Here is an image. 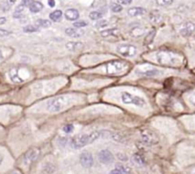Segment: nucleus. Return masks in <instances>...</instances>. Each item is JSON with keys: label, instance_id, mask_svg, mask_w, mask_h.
<instances>
[{"label": "nucleus", "instance_id": "79ce46f5", "mask_svg": "<svg viewBox=\"0 0 195 174\" xmlns=\"http://www.w3.org/2000/svg\"><path fill=\"white\" fill-rule=\"evenodd\" d=\"M7 21L6 18H0V25H3V24H5Z\"/></svg>", "mask_w": 195, "mask_h": 174}, {"label": "nucleus", "instance_id": "5701e85b", "mask_svg": "<svg viewBox=\"0 0 195 174\" xmlns=\"http://www.w3.org/2000/svg\"><path fill=\"white\" fill-rule=\"evenodd\" d=\"M150 20L155 23H158L162 20V15L158 12H153V13L150 14Z\"/></svg>", "mask_w": 195, "mask_h": 174}, {"label": "nucleus", "instance_id": "6ab92c4d", "mask_svg": "<svg viewBox=\"0 0 195 174\" xmlns=\"http://www.w3.org/2000/svg\"><path fill=\"white\" fill-rule=\"evenodd\" d=\"M49 17H50V19L52 20V21L58 22L62 18V12L60 10H56V11L53 12V13H51Z\"/></svg>", "mask_w": 195, "mask_h": 174}, {"label": "nucleus", "instance_id": "473e14b6", "mask_svg": "<svg viewBox=\"0 0 195 174\" xmlns=\"http://www.w3.org/2000/svg\"><path fill=\"white\" fill-rule=\"evenodd\" d=\"M112 137L116 141H124L123 137H121L120 134H118V133H114V134H112Z\"/></svg>", "mask_w": 195, "mask_h": 174}, {"label": "nucleus", "instance_id": "f3484780", "mask_svg": "<svg viewBox=\"0 0 195 174\" xmlns=\"http://www.w3.org/2000/svg\"><path fill=\"white\" fill-rule=\"evenodd\" d=\"M9 77L11 79L12 82L16 83V84H19V83H22L23 82V79L20 77L19 74H18V70L16 68H13L9 71Z\"/></svg>", "mask_w": 195, "mask_h": 174}, {"label": "nucleus", "instance_id": "c03bdc74", "mask_svg": "<svg viewBox=\"0 0 195 174\" xmlns=\"http://www.w3.org/2000/svg\"><path fill=\"white\" fill-rule=\"evenodd\" d=\"M8 174H21L20 172H18V171H16V170H13V171H11V172H9Z\"/></svg>", "mask_w": 195, "mask_h": 174}, {"label": "nucleus", "instance_id": "423d86ee", "mask_svg": "<svg viewBox=\"0 0 195 174\" xmlns=\"http://www.w3.org/2000/svg\"><path fill=\"white\" fill-rule=\"evenodd\" d=\"M136 73L142 76H145V77H154V76L159 74V69L149 66H142L139 67V68L136 70Z\"/></svg>", "mask_w": 195, "mask_h": 174}, {"label": "nucleus", "instance_id": "a19ab883", "mask_svg": "<svg viewBox=\"0 0 195 174\" xmlns=\"http://www.w3.org/2000/svg\"><path fill=\"white\" fill-rule=\"evenodd\" d=\"M15 1L16 0H7V5L9 7H11L12 5H14V4L15 3Z\"/></svg>", "mask_w": 195, "mask_h": 174}, {"label": "nucleus", "instance_id": "9b49d317", "mask_svg": "<svg viewBox=\"0 0 195 174\" xmlns=\"http://www.w3.org/2000/svg\"><path fill=\"white\" fill-rule=\"evenodd\" d=\"M141 135H142V139H143V140L144 141L145 143L155 144V143H158V140H157L156 136L154 135V133H152L151 131L144 130V131H142Z\"/></svg>", "mask_w": 195, "mask_h": 174}, {"label": "nucleus", "instance_id": "ea45409f", "mask_svg": "<svg viewBox=\"0 0 195 174\" xmlns=\"http://www.w3.org/2000/svg\"><path fill=\"white\" fill-rule=\"evenodd\" d=\"M48 4H49V6L53 8L56 6V1L55 0H48Z\"/></svg>", "mask_w": 195, "mask_h": 174}, {"label": "nucleus", "instance_id": "c85d7f7f", "mask_svg": "<svg viewBox=\"0 0 195 174\" xmlns=\"http://www.w3.org/2000/svg\"><path fill=\"white\" fill-rule=\"evenodd\" d=\"M73 25H74L75 28H78V29H80V28L86 27V26H87V22H86V21H84V20H80V21H75Z\"/></svg>", "mask_w": 195, "mask_h": 174}, {"label": "nucleus", "instance_id": "aec40b11", "mask_svg": "<svg viewBox=\"0 0 195 174\" xmlns=\"http://www.w3.org/2000/svg\"><path fill=\"white\" fill-rule=\"evenodd\" d=\"M119 34V30L118 29H107V30H103L100 32L101 37L103 38H108L111 37V36H116Z\"/></svg>", "mask_w": 195, "mask_h": 174}, {"label": "nucleus", "instance_id": "9d476101", "mask_svg": "<svg viewBox=\"0 0 195 174\" xmlns=\"http://www.w3.org/2000/svg\"><path fill=\"white\" fill-rule=\"evenodd\" d=\"M39 155H40V151L38 148H32L24 155V162L26 164H31L35 160H38Z\"/></svg>", "mask_w": 195, "mask_h": 174}, {"label": "nucleus", "instance_id": "e433bc0d", "mask_svg": "<svg viewBox=\"0 0 195 174\" xmlns=\"http://www.w3.org/2000/svg\"><path fill=\"white\" fill-rule=\"evenodd\" d=\"M34 2V0H22V3L25 7H30L31 4Z\"/></svg>", "mask_w": 195, "mask_h": 174}, {"label": "nucleus", "instance_id": "4468645a", "mask_svg": "<svg viewBox=\"0 0 195 174\" xmlns=\"http://www.w3.org/2000/svg\"><path fill=\"white\" fill-rule=\"evenodd\" d=\"M65 47H66L69 51L76 52V51H79V50L82 49L83 43L80 42H69L66 43Z\"/></svg>", "mask_w": 195, "mask_h": 174}, {"label": "nucleus", "instance_id": "c9c22d12", "mask_svg": "<svg viewBox=\"0 0 195 174\" xmlns=\"http://www.w3.org/2000/svg\"><path fill=\"white\" fill-rule=\"evenodd\" d=\"M24 8H25V6L23 5V4H20V5H18L17 7L15 8V11L14 12H17V13H22Z\"/></svg>", "mask_w": 195, "mask_h": 174}, {"label": "nucleus", "instance_id": "b1692460", "mask_svg": "<svg viewBox=\"0 0 195 174\" xmlns=\"http://www.w3.org/2000/svg\"><path fill=\"white\" fill-rule=\"evenodd\" d=\"M133 161H134V163L137 164L138 165H144V158L139 154H134L133 155Z\"/></svg>", "mask_w": 195, "mask_h": 174}, {"label": "nucleus", "instance_id": "f704fd0d", "mask_svg": "<svg viewBox=\"0 0 195 174\" xmlns=\"http://www.w3.org/2000/svg\"><path fill=\"white\" fill-rule=\"evenodd\" d=\"M117 2L120 5H129V4L132 3V0H117Z\"/></svg>", "mask_w": 195, "mask_h": 174}, {"label": "nucleus", "instance_id": "412c9836", "mask_svg": "<svg viewBox=\"0 0 195 174\" xmlns=\"http://www.w3.org/2000/svg\"><path fill=\"white\" fill-rule=\"evenodd\" d=\"M155 35H156V30L155 29H153L152 31H150L149 33L147 34V36L145 37V39H144V44H149V43H151L152 42H153V39H154V37H155Z\"/></svg>", "mask_w": 195, "mask_h": 174}, {"label": "nucleus", "instance_id": "6e6552de", "mask_svg": "<svg viewBox=\"0 0 195 174\" xmlns=\"http://www.w3.org/2000/svg\"><path fill=\"white\" fill-rule=\"evenodd\" d=\"M79 162L81 165L85 168H90L94 164V158H93L92 154L89 152H82L79 157Z\"/></svg>", "mask_w": 195, "mask_h": 174}, {"label": "nucleus", "instance_id": "20e7f679", "mask_svg": "<svg viewBox=\"0 0 195 174\" xmlns=\"http://www.w3.org/2000/svg\"><path fill=\"white\" fill-rule=\"evenodd\" d=\"M126 67V63L123 61H112L105 64V72L109 74L120 73Z\"/></svg>", "mask_w": 195, "mask_h": 174}, {"label": "nucleus", "instance_id": "f03ea898", "mask_svg": "<svg viewBox=\"0 0 195 174\" xmlns=\"http://www.w3.org/2000/svg\"><path fill=\"white\" fill-rule=\"evenodd\" d=\"M121 99L124 104L135 105L137 107H144L145 105V100L141 96H135L128 91H124L121 95Z\"/></svg>", "mask_w": 195, "mask_h": 174}, {"label": "nucleus", "instance_id": "49530a36", "mask_svg": "<svg viewBox=\"0 0 195 174\" xmlns=\"http://www.w3.org/2000/svg\"><path fill=\"white\" fill-rule=\"evenodd\" d=\"M193 174H195V172H194V173H193Z\"/></svg>", "mask_w": 195, "mask_h": 174}, {"label": "nucleus", "instance_id": "a211bd4d", "mask_svg": "<svg viewBox=\"0 0 195 174\" xmlns=\"http://www.w3.org/2000/svg\"><path fill=\"white\" fill-rule=\"evenodd\" d=\"M30 11L32 12V13H38V12H40L42 9H43V4L41 2L39 1H34L32 2L30 7H29Z\"/></svg>", "mask_w": 195, "mask_h": 174}, {"label": "nucleus", "instance_id": "0eeeda50", "mask_svg": "<svg viewBox=\"0 0 195 174\" xmlns=\"http://www.w3.org/2000/svg\"><path fill=\"white\" fill-rule=\"evenodd\" d=\"M157 61L162 64H173L174 57L169 52L161 51L157 54Z\"/></svg>", "mask_w": 195, "mask_h": 174}, {"label": "nucleus", "instance_id": "dca6fc26", "mask_svg": "<svg viewBox=\"0 0 195 174\" xmlns=\"http://www.w3.org/2000/svg\"><path fill=\"white\" fill-rule=\"evenodd\" d=\"M146 13L145 9H144V8L142 7H132L130 8V9H128L127 11V14L130 15V17H139V15H143Z\"/></svg>", "mask_w": 195, "mask_h": 174}, {"label": "nucleus", "instance_id": "393cba45", "mask_svg": "<svg viewBox=\"0 0 195 174\" xmlns=\"http://www.w3.org/2000/svg\"><path fill=\"white\" fill-rule=\"evenodd\" d=\"M38 26H35V25H27L23 28V31L25 33H35V32L38 31Z\"/></svg>", "mask_w": 195, "mask_h": 174}, {"label": "nucleus", "instance_id": "2f4dec72", "mask_svg": "<svg viewBox=\"0 0 195 174\" xmlns=\"http://www.w3.org/2000/svg\"><path fill=\"white\" fill-rule=\"evenodd\" d=\"M62 130L64 133H67V134H69V133L73 132V130H74V126L71 124H68V125H65V126L62 128Z\"/></svg>", "mask_w": 195, "mask_h": 174}, {"label": "nucleus", "instance_id": "72a5a7b5", "mask_svg": "<svg viewBox=\"0 0 195 174\" xmlns=\"http://www.w3.org/2000/svg\"><path fill=\"white\" fill-rule=\"evenodd\" d=\"M11 32L8 30H4V29H0V38H4L7 37V36H10Z\"/></svg>", "mask_w": 195, "mask_h": 174}, {"label": "nucleus", "instance_id": "f8f14e48", "mask_svg": "<svg viewBox=\"0 0 195 174\" xmlns=\"http://www.w3.org/2000/svg\"><path fill=\"white\" fill-rule=\"evenodd\" d=\"M194 31H195V24L190 21H188L183 24L182 28L180 29V33L184 37H189V36H191L194 33Z\"/></svg>", "mask_w": 195, "mask_h": 174}, {"label": "nucleus", "instance_id": "f257e3e1", "mask_svg": "<svg viewBox=\"0 0 195 174\" xmlns=\"http://www.w3.org/2000/svg\"><path fill=\"white\" fill-rule=\"evenodd\" d=\"M100 136V133L98 131L91 132V133H89V134L77 135L71 139L70 145H71V147L74 149H79L81 147L85 146V145H88L92 143H94L95 140L99 139Z\"/></svg>", "mask_w": 195, "mask_h": 174}, {"label": "nucleus", "instance_id": "a878e982", "mask_svg": "<svg viewBox=\"0 0 195 174\" xmlns=\"http://www.w3.org/2000/svg\"><path fill=\"white\" fill-rule=\"evenodd\" d=\"M89 18H90V19H92V20H99L103 18V14L100 13V12L94 11V12H91L90 13Z\"/></svg>", "mask_w": 195, "mask_h": 174}, {"label": "nucleus", "instance_id": "7c9ffc66", "mask_svg": "<svg viewBox=\"0 0 195 174\" xmlns=\"http://www.w3.org/2000/svg\"><path fill=\"white\" fill-rule=\"evenodd\" d=\"M107 24H108V22L106 21V20H104V19H99L98 20V22L96 23V27L97 28H104V27H106L107 26Z\"/></svg>", "mask_w": 195, "mask_h": 174}, {"label": "nucleus", "instance_id": "a18cd8bd", "mask_svg": "<svg viewBox=\"0 0 195 174\" xmlns=\"http://www.w3.org/2000/svg\"><path fill=\"white\" fill-rule=\"evenodd\" d=\"M0 59H2V52L0 50Z\"/></svg>", "mask_w": 195, "mask_h": 174}, {"label": "nucleus", "instance_id": "4c0bfd02", "mask_svg": "<svg viewBox=\"0 0 195 174\" xmlns=\"http://www.w3.org/2000/svg\"><path fill=\"white\" fill-rule=\"evenodd\" d=\"M109 174H123V173L121 172V170L119 168L116 167L115 169H113V170H111L110 172H109Z\"/></svg>", "mask_w": 195, "mask_h": 174}, {"label": "nucleus", "instance_id": "ddd939ff", "mask_svg": "<svg viewBox=\"0 0 195 174\" xmlns=\"http://www.w3.org/2000/svg\"><path fill=\"white\" fill-rule=\"evenodd\" d=\"M65 18L70 20V21H75L79 18V13L77 9H68L64 13Z\"/></svg>", "mask_w": 195, "mask_h": 174}, {"label": "nucleus", "instance_id": "c756f323", "mask_svg": "<svg viewBox=\"0 0 195 174\" xmlns=\"http://www.w3.org/2000/svg\"><path fill=\"white\" fill-rule=\"evenodd\" d=\"M111 10L114 13H120V12L123 11V7H121V5H120V4H112Z\"/></svg>", "mask_w": 195, "mask_h": 174}, {"label": "nucleus", "instance_id": "bb28decb", "mask_svg": "<svg viewBox=\"0 0 195 174\" xmlns=\"http://www.w3.org/2000/svg\"><path fill=\"white\" fill-rule=\"evenodd\" d=\"M117 168H119L121 172L123 174H129L130 172H131V169H130V167H126V165H124V164H118Z\"/></svg>", "mask_w": 195, "mask_h": 174}, {"label": "nucleus", "instance_id": "4be33fe9", "mask_svg": "<svg viewBox=\"0 0 195 174\" xmlns=\"http://www.w3.org/2000/svg\"><path fill=\"white\" fill-rule=\"evenodd\" d=\"M36 25L42 28H48L52 25V23L50 20H48V19H38V20H36Z\"/></svg>", "mask_w": 195, "mask_h": 174}, {"label": "nucleus", "instance_id": "39448f33", "mask_svg": "<svg viewBox=\"0 0 195 174\" xmlns=\"http://www.w3.org/2000/svg\"><path fill=\"white\" fill-rule=\"evenodd\" d=\"M117 52L120 55L124 56V57L132 58L134 56H136L138 49L135 45H133V44L124 43V44H121V45L117 47Z\"/></svg>", "mask_w": 195, "mask_h": 174}, {"label": "nucleus", "instance_id": "cd10ccee", "mask_svg": "<svg viewBox=\"0 0 195 174\" xmlns=\"http://www.w3.org/2000/svg\"><path fill=\"white\" fill-rule=\"evenodd\" d=\"M174 2V0H157V4L160 6H169Z\"/></svg>", "mask_w": 195, "mask_h": 174}, {"label": "nucleus", "instance_id": "37998d69", "mask_svg": "<svg viewBox=\"0 0 195 174\" xmlns=\"http://www.w3.org/2000/svg\"><path fill=\"white\" fill-rule=\"evenodd\" d=\"M3 161H4V156L0 153V165L2 164V163H3Z\"/></svg>", "mask_w": 195, "mask_h": 174}, {"label": "nucleus", "instance_id": "58836bf2", "mask_svg": "<svg viewBox=\"0 0 195 174\" xmlns=\"http://www.w3.org/2000/svg\"><path fill=\"white\" fill-rule=\"evenodd\" d=\"M13 15H14V18H20L23 17V14L22 13H17V12H14Z\"/></svg>", "mask_w": 195, "mask_h": 174}, {"label": "nucleus", "instance_id": "1a4fd4ad", "mask_svg": "<svg viewBox=\"0 0 195 174\" xmlns=\"http://www.w3.org/2000/svg\"><path fill=\"white\" fill-rule=\"evenodd\" d=\"M99 160L101 164H109L114 161V156L110 151L107 150V149H103V150L100 151L99 153Z\"/></svg>", "mask_w": 195, "mask_h": 174}, {"label": "nucleus", "instance_id": "2eb2a0df", "mask_svg": "<svg viewBox=\"0 0 195 174\" xmlns=\"http://www.w3.org/2000/svg\"><path fill=\"white\" fill-rule=\"evenodd\" d=\"M65 34L71 38H79L84 34V32L78 28H67L65 29Z\"/></svg>", "mask_w": 195, "mask_h": 174}, {"label": "nucleus", "instance_id": "7ed1b4c3", "mask_svg": "<svg viewBox=\"0 0 195 174\" xmlns=\"http://www.w3.org/2000/svg\"><path fill=\"white\" fill-rule=\"evenodd\" d=\"M66 104V97L58 96L47 102V110L52 113H58L61 111Z\"/></svg>", "mask_w": 195, "mask_h": 174}]
</instances>
